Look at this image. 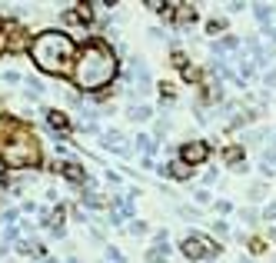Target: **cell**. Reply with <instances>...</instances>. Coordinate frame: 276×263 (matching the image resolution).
Here are the masks:
<instances>
[{
    "label": "cell",
    "mask_w": 276,
    "mask_h": 263,
    "mask_svg": "<svg viewBox=\"0 0 276 263\" xmlns=\"http://www.w3.org/2000/svg\"><path fill=\"white\" fill-rule=\"evenodd\" d=\"M4 47H7V54H20V50H30V43H27V33L14 27L10 33H4Z\"/></svg>",
    "instance_id": "6"
},
{
    "label": "cell",
    "mask_w": 276,
    "mask_h": 263,
    "mask_svg": "<svg viewBox=\"0 0 276 263\" xmlns=\"http://www.w3.org/2000/svg\"><path fill=\"white\" fill-rule=\"evenodd\" d=\"M0 163H7L14 170L37 167L40 163V144L27 123L0 120Z\"/></svg>",
    "instance_id": "3"
},
{
    "label": "cell",
    "mask_w": 276,
    "mask_h": 263,
    "mask_svg": "<svg viewBox=\"0 0 276 263\" xmlns=\"http://www.w3.org/2000/svg\"><path fill=\"white\" fill-rule=\"evenodd\" d=\"M173 67H183V70H187V57H183L180 50H176V54H173Z\"/></svg>",
    "instance_id": "17"
},
{
    "label": "cell",
    "mask_w": 276,
    "mask_h": 263,
    "mask_svg": "<svg viewBox=\"0 0 276 263\" xmlns=\"http://www.w3.org/2000/svg\"><path fill=\"white\" fill-rule=\"evenodd\" d=\"M180 250H183V256L187 260H210V256H216V243L210 237H200V233H193V237H187L180 243Z\"/></svg>",
    "instance_id": "4"
},
{
    "label": "cell",
    "mask_w": 276,
    "mask_h": 263,
    "mask_svg": "<svg viewBox=\"0 0 276 263\" xmlns=\"http://www.w3.org/2000/svg\"><path fill=\"white\" fill-rule=\"evenodd\" d=\"M103 144L110 147V150H120V153H123V134H120V130H110V134L103 137Z\"/></svg>",
    "instance_id": "12"
},
{
    "label": "cell",
    "mask_w": 276,
    "mask_h": 263,
    "mask_svg": "<svg viewBox=\"0 0 276 263\" xmlns=\"http://www.w3.org/2000/svg\"><path fill=\"white\" fill-rule=\"evenodd\" d=\"M150 107H133V110H130V117H133V120H150Z\"/></svg>",
    "instance_id": "14"
},
{
    "label": "cell",
    "mask_w": 276,
    "mask_h": 263,
    "mask_svg": "<svg viewBox=\"0 0 276 263\" xmlns=\"http://www.w3.org/2000/svg\"><path fill=\"white\" fill-rule=\"evenodd\" d=\"M47 123L54 130H70V117H67V113H60V110H47Z\"/></svg>",
    "instance_id": "9"
},
{
    "label": "cell",
    "mask_w": 276,
    "mask_h": 263,
    "mask_svg": "<svg viewBox=\"0 0 276 263\" xmlns=\"http://www.w3.org/2000/svg\"><path fill=\"white\" fill-rule=\"evenodd\" d=\"M50 233H54V237L63 233V210H54V213H50Z\"/></svg>",
    "instance_id": "13"
},
{
    "label": "cell",
    "mask_w": 276,
    "mask_h": 263,
    "mask_svg": "<svg viewBox=\"0 0 276 263\" xmlns=\"http://www.w3.org/2000/svg\"><path fill=\"white\" fill-rule=\"evenodd\" d=\"M120 64H117V54H113L103 40H90L87 47L80 50L77 64H73V83L77 90L83 94H97V90H107L117 80Z\"/></svg>",
    "instance_id": "1"
},
{
    "label": "cell",
    "mask_w": 276,
    "mask_h": 263,
    "mask_svg": "<svg viewBox=\"0 0 276 263\" xmlns=\"http://www.w3.org/2000/svg\"><path fill=\"white\" fill-rule=\"evenodd\" d=\"M30 57L43 73L67 77V73H73V64H77V47L63 30H43L30 40Z\"/></svg>",
    "instance_id": "2"
},
{
    "label": "cell",
    "mask_w": 276,
    "mask_h": 263,
    "mask_svg": "<svg viewBox=\"0 0 276 263\" xmlns=\"http://www.w3.org/2000/svg\"><path fill=\"white\" fill-rule=\"evenodd\" d=\"M136 144H140V150H147V153H150L153 147H157V144H153V140H150V137H143V134L136 137Z\"/></svg>",
    "instance_id": "15"
},
{
    "label": "cell",
    "mask_w": 276,
    "mask_h": 263,
    "mask_svg": "<svg viewBox=\"0 0 276 263\" xmlns=\"http://www.w3.org/2000/svg\"><path fill=\"white\" fill-rule=\"evenodd\" d=\"M67 20H70V24H90V20H94V7H90V4H80L73 14H67Z\"/></svg>",
    "instance_id": "8"
},
{
    "label": "cell",
    "mask_w": 276,
    "mask_h": 263,
    "mask_svg": "<svg viewBox=\"0 0 276 263\" xmlns=\"http://www.w3.org/2000/svg\"><path fill=\"white\" fill-rule=\"evenodd\" d=\"M130 233H133V237H140V233H147V224H140V220H133V224H130Z\"/></svg>",
    "instance_id": "16"
},
{
    "label": "cell",
    "mask_w": 276,
    "mask_h": 263,
    "mask_svg": "<svg viewBox=\"0 0 276 263\" xmlns=\"http://www.w3.org/2000/svg\"><path fill=\"white\" fill-rule=\"evenodd\" d=\"M60 173L67 177V180H73V184H83V180H87L83 167H80V163H73V160H63V163H60Z\"/></svg>",
    "instance_id": "7"
},
{
    "label": "cell",
    "mask_w": 276,
    "mask_h": 263,
    "mask_svg": "<svg viewBox=\"0 0 276 263\" xmlns=\"http://www.w3.org/2000/svg\"><path fill=\"white\" fill-rule=\"evenodd\" d=\"M273 237H276V233H273Z\"/></svg>",
    "instance_id": "22"
},
{
    "label": "cell",
    "mask_w": 276,
    "mask_h": 263,
    "mask_svg": "<svg viewBox=\"0 0 276 263\" xmlns=\"http://www.w3.org/2000/svg\"><path fill=\"white\" fill-rule=\"evenodd\" d=\"M206 157H210V147H206L203 140H190V144H183V150H180V160L187 167H197V163H203Z\"/></svg>",
    "instance_id": "5"
},
{
    "label": "cell",
    "mask_w": 276,
    "mask_h": 263,
    "mask_svg": "<svg viewBox=\"0 0 276 263\" xmlns=\"http://www.w3.org/2000/svg\"><path fill=\"white\" fill-rule=\"evenodd\" d=\"M180 14H176V24L180 27H187V24H193L197 20V7H190V4H183V7H176Z\"/></svg>",
    "instance_id": "11"
},
{
    "label": "cell",
    "mask_w": 276,
    "mask_h": 263,
    "mask_svg": "<svg viewBox=\"0 0 276 263\" xmlns=\"http://www.w3.org/2000/svg\"><path fill=\"white\" fill-rule=\"evenodd\" d=\"M193 197H197L200 203H210V193H206V190H197V193H193Z\"/></svg>",
    "instance_id": "19"
},
{
    "label": "cell",
    "mask_w": 276,
    "mask_h": 263,
    "mask_svg": "<svg viewBox=\"0 0 276 263\" xmlns=\"http://www.w3.org/2000/svg\"><path fill=\"white\" fill-rule=\"evenodd\" d=\"M0 27H4V14H0Z\"/></svg>",
    "instance_id": "20"
},
{
    "label": "cell",
    "mask_w": 276,
    "mask_h": 263,
    "mask_svg": "<svg viewBox=\"0 0 276 263\" xmlns=\"http://www.w3.org/2000/svg\"><path fill=\"white\" fill-rule=\"evenodd\" d=\"M170 177H173V180H190V177H193V167H187L183 160H173V163H170Z\"/></svg>",
    "instance_id": "10"
},
{
    "label": "cell",
    "mask_w": 276,
    "mask_h": 263,
    "mask_svg": "<svg viewBox=\"0 0 276 263\" xmlns=\"http://www.w3.org/2000/svg\"><path fill=\"white\" fill-rule=\"evenodd\" d=\"M263 220H276V203H269V207L263 210Z\"/></svg>",
    "instance_id": "18"
},
{
    "label": "cell",
    "mask_w": 276,
    "mask_h": 263,
    "mask_svg": "<svg viewBox=\"0 0 276 263\" xmlns=\"http://www.w3.org/2000/svg\"><path fill=\"white\" fill-rule=\"evenodd\" d=\"M0 50H4V37H0Z\"/></svg>",
    "instance_id": "21"
}]
</instances>
